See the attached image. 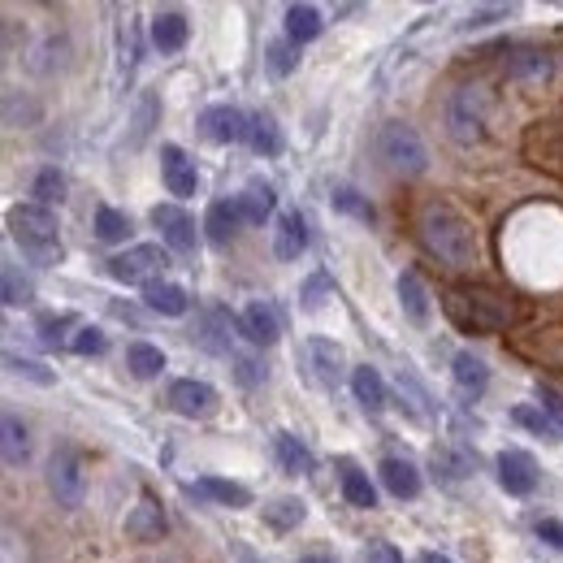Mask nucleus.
<instances>
[{
	"instance_id": "obj_30",
	"label": "nucleus",
	"mask_w": 563,
	"mask_h": 563,
	"mask_svg": "<svg viewBox=\"0 0 563 563\" xmlns=\"http://www.w3.org/2000/svg\"><path fill=\"white\" fill-rule=\"evenodd\" d=\"M126 369L148 382V377H156V373L165 369V351L152 347V343H130L126 347Z\"/></svg>"
},
{
	"instance_id": "obj_5",
	"label": "nucleus",
	"mask_w": 563,
	"mask_h": 563,
	"mask_svg": "<svg viewBox=\"0 0 563 563\" xmlns=\"http://www.w3.org/2000/svg\"><path fill=\"white\" fill-rule=\"evenodd\" d=\"M165 269H169V252H165V247H156V243H139V247H130V252L109 260V273L117 282L143 286V291L161 282Z\"/></svg>"
},
{
	"instance_id": "obj_46",
	"label": "nucleus",
	"mask_w": 563,
	"mask_h": 563,
	"mask_svg": "<svg viewBox=\"0 0 563 563\" xmlns=\"http://www.w3.org/2000/svg\"><path fill=\"white\" fill-rule=\"evenodd\" d=\"M234 377H239L243 386H256V382H265V364L256 356H234Z\"/></svg>"
},
{
	"instance_id": "obj_48",
	"label": "nucleus",
	"mask_w": 563,
	"mask_h": 563,
	"mask_svg": "<svg viewBox=\"0 0 563 563\" xmlns=\"http://www.w3.org/2000/svg\"><path fill=\"white\" fill-rule=\"evenodd\" d=\"M538 538L551 542L555 551H563V520H538Z\"/></svg>"
},
{
	"instance_id": "obj_35",
	"label": "nucleus",
	"mask_w": 563,
	"mask_h": 563,
	"mask_svg": "<svg viewBox=\"0 0 563 563\" xmlns=\"http://www.w3.org/2000/svg\"><path fill=\"white\" fill-rule=\"evenodd\" d=\"M247 143L260 152V156H278L282 152V130H278V122L273 117H252V135H247Z\"/></svg>"
},
{
	"instance_id": "obj_36",
	"label": "nucleus",
	"mask_w": 563,
	"mask_h": 563,
	"mask_svg": "<svg viewBox=\"0 0 563 563\" xmlns=\"http://www.w3.org/2000/svg\"><path fill=\"white\" fill-rule=\"evenodd\" d=\"M31 195H35V204L39 208H48V204H61L65 200V178H61V169H39L35 182H31Z\"/></svg>"
},
{
	"instance_id": "obj_25",
	"label": "nucleus",
	"mask_w": 563,
	"mask_h": 563,
	"mask_svg": "<svg viewBox=\"0 0 563 563\" xmlns=\"http://www.w3.org/2000/svg\"><path fill=\"white\" fill-rule=\"evenodd\" d=\"M399 299H403V312H408L412 325H429V291L416 273H403L399 278Z\"/></svg>"
},
{
	"instance_id": "obj_44",
	"label": "nucleus",
	"mask_w": 563,
	"mask_h": 563,
	"mask_svg": "<svg viewBox=\"0 0 563 563\" xmlns=\"http://www.w3.org/2000/svg\"><path fill=\"white\" fill-rule=\"evenodd\" d=\"M9 364V373H18V377H31V382L39 386H52V373L44 369V364H35V360H22V356H5Z\"/></svg>"
},
{
	"instance_id": "obj_21",
	"label": "nucleus",
	"mask_w": 563,
	"mask_h": 563,
	"mask_svg": "<svg viewBox=\"0 0 563 563\" xmlns=\"http://www.w3.org/2000/svg\"><path fill=\"white\" fill-rule=\"evenodd\" d=\"M273 460H278V468L291 477L312 473V451L295 434H273Z\"/></svg>"
},
{
	"instance_id": "obj_17",
	"label": "nucleus",
	"mask_w": 563,
	"mask_h": 563,
	"mask_svg": "<svg viewBox=\"0 0 563 563\" xmlns=\"http://www.w3.org/2000/svg\"><path fill=\"white\" fill-rule=\"evenodd\" d=\"M377 473H382V486L395 494V499H416V494H421V473H416L408 460H399V455H386Z\"/></svg>"
},
{
	"instance_id": "obj_11",
	"label": "nucleus",
	"mask_w": 563,
	"mask_h": 563,
	"mask_svg": "<svg viewBox=\"0 0 563 563\" xmlns=\"http://www.w3.org/2000/svg\"><path fill=\"white\" fill-rule=\"evenodd\" d=\"M304 364H308V373L317 386H338L347 377L343 373V351H338V343H330V338H308Z\"/></svg>"
},
{
	"instance_id": "obj_4",
	"label": "nucleus",
	"mask_w": 563,
	"mask_h": 563,
	"mask_svg": "<svg viewBox=\"0 0 563 563\" xmlns=\"http://www.w3.org/2000/svg\"><path fill=\"white\" fill-rule=\"evenodd\" d=\"M377 156H382V165L399 178H416V174H425V165H429L425 139L403 122H386L377 130Z\"/></svg>"
},
{
	"instance_id": "obj_40",
	"label": "nucleus",
	"mask_w": 563,
	"mask_h": 563,
	"mask_svg": "<svg viewBox=\"0 0 563 563\" xmlns=\"http://www.w3.org/2000/svg\"><path fill=\"white\" fill-rule=\"evenodd\" d=\"M74 321H78L74 312H61V317H52V312H44V317H39V325H35V330H39V343H44V347H57L61 338H65V330H70Z\"/></svg>"
},
{
	"instance_id": "obj_15",
	"label": "nucleus",
	"mask_w": 563,
	"mask_h": 563,
	"mask_svg": "<svg viewBox=\"0 0 563 563\" xmlns=\"http://www.w3.org/2000/svg\"><path fill=\"white\" fill-rule=\"evenodd\" d=\"M230 330H234V321H230V312L226 308H208L200 321H195V343H200L204 351H213V356H226L230 351Z\"/></svg>"
},
{
	"instance_id": "obj_43",
	"label": "nucleus",
	"mask_w": 563,
	"mask_h": 563,
	"mask_svg": "<svg viewBox=\"0 0 563 563\" xmlns=\"http://www.w3.org/2000/svg\"><path fill=\"white\" fill-rule=\"evenodd\" d=\"M70 347L78 351V356H104V347H109V343H104V334L96 330V325H83Z\"/></svg>"
},
{
	"instance_id": "obj_49",
	"label": "nucleus",
	"mask_w": 563,
	"mask_h": 563,
	"mask_svg": "<svg viewBox=\"0 0 563 563\" xmlns=\"http://www.w3.org/2000/svg\"><path fill=\"white\" fill-rule=\"evenodd\" d=\"M421 563H451L447 555H434V551H429V555H421Z\"/></svg>"
},
{
	"instance_id": "obj_34",
	"label": "nucleus",
	"mask_w": 563,
	"mask_h": 563,
	"mask_svg": "<svg viewBox=\"0 0 563 563\" xmlns=\"http://www.w3.org/2000/svg\"><path fill=\"white\" fill-rule=\"evenodd\" d=\"M429 464H434V477H442L447 486H455V481H464L468 473H473V464H468L464 455H455L451 447H434V455H429Z\"/></svg>"
},
{
	"instance_id": "obj_13",
	"label": "nucleus",
	"mask_w": 563,
	"mask_h": 563,
	"mask_svg": "<svg viewBox=\"0 0 563 563\" xmlns=\"http://www.w3.org/2000/svg\"><path fill=\"white\" fill-rule=\"evenodd\" d=\"M499 486L507 494H516V499H529V494L538 490V464H533V455L503 451L499 455Z\"/></svg>"
},
{
	"instance_id": "obj_6",
	"label": "nucleus",
	"mask_w": 563,
	"mask_h": 563,
	"mask_svg": "<svg viewBox=\"0 0 563 563\" xmlns=\"http://www.w3.org/2000/svg\"><path fill=\"white\" fill-rule=\"evenodd\" d=\"M486 113H490V96L486 87H460L447 104V126H451V139L460 143H473L486 135Z\"/></svg>"
},
{
	"instance_id": "obj_45",
	"label": "nucleus",
	"mask_w": 563,
	"mask_h": 563,
	"mask_svg": "<svg viewBox=\"0 0 563 563\" xmlns=\"http://www.w3.org/2000/svg\"><path fill=\"white\" fill-rule=\"evenodd\" d=\"M325 295H330V278H325V273H312L308 278V286H304V308L308 312H321V304H325Z\"/></svg>"
},
{
	"instance_id": "obj_24",
	"label": "nucleus",
	"mask_w": 563,
	"mask_h": 563,
	"mask_svg": "<svg viewBox=\"0 0 563 563\" xmlns=\"http://www.w3.org/2000/svg\"><path fill=\"white\" fill-rule=\"evenodd\" d=\"M273 204H278V195H273V187L269 182H247V191L239 195V213H243V221H252V226H260L269 213H273Z\"/></svg>"
},
{
	"instance_id": "obj_39",
	"label": "nucleus",
	"mask_w": 563,
	"mask_h": 563,
	"mask_svg": "<svg viewBox=\"0 0 563 563\" xmlns=\"http://www.w3.org/2000/svg\"><path fill=\"white\" fill-rule=\"evenodd\" d=\"M334 208L338 213H351V217H360V221H377V208L364 200V195L356 187H334Z\"/></svg>"
},
{
	"instance_id": "obj_38",
	"label": "nucleus",
	"mask_w": 563,
	"mask_h": 563,
	"mask_svg": "<svg viewBox=\"0 0 563 563\" xmlns=\"http://www.w3.org/2000/svg\"><path fill=\"white\" fill-rule=\"evenodd\" d=\"M5 308H26L35 299V286H31V278H22L18 273V265H5Z\"/></svg>"
},
{
	"instance_id": "obj_27",
	"label": "nucleus",
	"mask_w": 563,
	"mask_h": 563,
	"mask_svg": "<svg viewBox=\"0 0 563 563\" xmlns=\"http://www.w3.org/2000/svg\"><path fill=\"white\" fill-rule=\"evenodd\" d=\"M351 390H356V399L369 412H382L386 408V382H382V373H377V369H369V364L351 373Z\"/></svg>"
},
{
	"instance_id": "obj_2",
	"label": "nucleus",
	"mask_w": 563,
	"mask_h": 563,
	"mask_svg": "<svg viewBox=\"0 0 563 563\" xmlns=\"http://www.w3.org/2000/svg\"><path fill=\"white\" fill-rule=\"evenodd\" d=\"M9 234L31 265H39V269L61 265L65 247H61V226H57V213H52V208L13 204L9 208Z\"/></svg>"
},
{
	"instance_id": "obj_22",
	"label": "nucleus",
	"mask_w": 563,
	"mask_h": 563,
	"mask_svg": "<svg viewBox=\"0 0 563 563\" xmlns=\"http://www.w3.org/2000/svg\"><path fill=\"white\" fill-rule=\"evenodd\" d=\"M126 533H130V538H139V542H156L165 533V512L156 507L152 494H143V499H139L135 516L126 520Z\"/></svg>"
},
{
	"instance_id": "obj_14",
	"label": "nucleus",
	"mask_w": 563,
	"mask_h": 563,
	"mask_svg": "<svg viewBox=\"0 0 563 563\" xmlns=\"http://www.w3.org/2000/svg\"><path fill=\"white\" fill-rule=\"evenodd\" d=\"M239 330L247 343H256V347H273L282 338V317H278V308L265 304V299H256V304H247L243 308V317H239Z\"/></svg>"
},
{
	"instance_id": "obj_31",
	"label": "nucleus",
	"mask_w": 563,
	"mask_h": 563,
	"mask_svg": "<svg viewBox=\"0 0 563 563\" xmlns=\"http://www.w3.org/2000/svg\"><path fill=\"white\" fill-rule=\"evenodd\" d=\"M455 382H460V390H473V395H481L486 382H490L486 360H477L473 351H460V356H455Z\"/></svg>"
},
{
	"instance_id": "obj_26",
	"label": "nucleus",
	"mask_w": 563,
	"mask_h": 563,
	"mask_svg": "<svg viewBox=\"0 0 563 563\" xmlns=\"http://www.w3.org/2000/svg\"><path fill=\"white\" fill-rule=\"evenodd\" d=\"M143 299H148V308L152 312H161V317H182V312H187V291H182V286H174V282H156V286H148V291H143Z\"/></svg>"
},
{
	"instance_id": "obj_20",
	"label": "nucleus",
	"mask_w": 563,
	"mask_h": 563,
	"mask_svg": "<svg viewBox=\"0 0 563 563\" xmlns=\"http://www.w3.org/2000/svg\"><path fill=\"white\" fill-rule=\"evenodd\" d=\"M187 35H191V26H187V18H182L178 9H161L152 18V44L161 52H178L182 44H187Z\"/></svg>"
},
{
	"instance_id": "obj_33",
	"label": "nucleus",
	"mask_w": 563,
	"mask_h": 563,
	"mask_svg": "<svg viewBox=\"0 0 563 563\" xmlns=\"http://www.w3.org/2000/svg\"><path fill=\"white\" fill-rule=\"evenodd\" d=\"M96 239L100 243H126L130 239V217L117 213V208H109V204H100L96 208Z\"/></svg>"
},
{
	"instance_id": "obj_7",
	"label": "nucleus",
	"mask_w": 563,
	"mask_h": 563,
	"mask_svg": "<svg viewBox=\"0 0 563 563\" xmlns=\"http://www.w3.org/2000/svg\"><path fill=\"white\" fill-rule=\"evenodd\" d=\"M200 130H204V139H213V143H243L252 135V117L243 109H234V104H208L200 113Z\"/></svg>"
},
{
	"instance_id": "obj_9",
	"label": "nucleus",
	"mask_w": 563,
	"mask_h": 563,
	"mask_svg": "<svg viewBox=\"0 0 563 563\" xmlns=\"http://www.w3.org/2000/svg\"><path fill=\"white\" fill-rule=\"evenodd\" d=\"M48 490L57 494L61 507H78L83 503V460L74 451H57L48 464Z\"/></svg>"
},
{
	"instance_id": "obj_32",
	"label": "nucleus",
	"mask_w": 563,
	"mask_h": 563,
	"mask_svg": "<svg viewBox=\"0 0 563 563\" xmlns=\"http://www.w3.org/2000/svg\"><path fill=\"white\" fill-rule=\"evenodd\" d=\"M343 499L351 507H360V512H369V507H377V490L373 481L360 473V468H343Z\"/></svg>"
},
{
	"instance_id": "obj_19",
	"label": "nucleus",
	"mask_w": 563,
	"mask_h": 563,
	"mask_svg": "<svg viewBox=\"0 0 563 563\" xmlns=\"http://www.w3.org/2000/svg\"><path fill=\"white\" fill-rule=\"evenodd\" d=\"M191 499H213L221 507H247L252 503V494H247L239 481H221V477H204V481H195V486H187Z\"/></svg>"
},
{
	"instance_id": "obj_29",
	"label": "nucleus",
	"mask_w": 563,
	"mask_h": 563,
	"mask_svg": "<svg viewBox=\"0 0 563 563\" xmlns=\"http://www.w3.org/2000/svg\"><path fill=\"white\" fill-rule=\"evenodd\" d=\"M321 35V13L312 5H291L286 9V39L291 44H308V39Z\"/></svg>"
},
{
	"instance_id": "obj_16",
	"label": "nucleus",
	"mask_w": 563,
	"mask_h": 563,
	"mask_svg": "<svg viewBox=\"0 0 563 563\" xmlns=\"http://www.w3.org/2000/svg\"><path fill=\"white\" fill-rule=\"evenodd\" d=\"M308 252V221L299 213H282L278 230H273V256L278 260H299Z\"/></svg>"
},
{
	"instance_id": "obj_12",
	"label": "nucleus",
	"mask_w": 563,
	"mask_h": 563,
	"mask_svg": "<svg viewBox=\"0 0 563 563\" xmlns=\"http://www.w3.org/2000/svg\"><path fill=\"white\" fill-rule=\"evenodd\" d=\"M161 174H165L169 195H178V200H187V195H195V187H200V169H195V161L178 143H165L161 148Z\"/></svg>"
},
{
	"instance_id": "obj_18",
	"label": "nucleus",
	"mask_w": 563,
	"mask_h": 563,
	"mask_svg": "<svg viewBox=\"0 0 563 563\" xmlns=\"http://www.w3.org/2000/svg\"><path fill=\"white\" fill-rule=\"evenodd\" d=\"M239 200H217L213 208H208V217H204V230H208V243L213 247H226L234 239V230H239Z\"/></svg>"
},
{
	"instance_id": "obj_23",
	"label": "nucleus",
	"mask_w": 563,
	"mask_h": 563,
	"mask_svg": "<svg viewBox=\"0 0 563 563\" xmlns=\"http://www.w3.org/2000/svg\"><path fill=\"white\" fill-rule=\"evenodd\" d=\"M512 421L520 429H529V434H538L546 442H563V421L555 412H546V408H533V403H520V408L512 412Z\"/></svg>"
},
{
	"instance_id": "obj_42",
	"label": "nucleus",
	"mask_w": 563,
	"mask_h": 563,
	"mask_svg": "<svg viewBox=\"0 0 563 563\" xmlns=\"http://www.w3.org/2000/svg\"><path fill=\"white\" fill-rule=\"evenodd\" d=\"M269 520H273L278 529H291V525H299V520H304V503H299V499H278V503L269 507Z\"/></svg>"
},
{
	"instance_id": "obj_28",
	"label": "nucleus",
	"mask_w": 563,
	"mask_h": 563,
	"mask_svg": "<svg viewBox=\"0 0 563 563\" xmlns=\"http://www.w3.org/2000/svg\"><path fill=\"white\" fill-rule=\"evenodd\" d=\"M507 74L520 78V83H542V78H551V57L538 48H525L507 61Z\"/></svg>"
},
{
	"instance_id": "obj_47",
	"label": "nucleus",
	"mask_w": 563,
	"mask_h": 563,
	"mask_svg": "<svg viewBox=\"0 0 563 563\" xmlns=\"http://www.w3.org/2000/svg\"><path fill=\"white\" fill-rule=\"evenodd\" d=\"M499 18H512V5H490V9H473V13H468V22H464V26H490V22H499Z\"/></svg>"
},
{
	"instance_id": "obj_8",
	"label": "nucleus",
	"mask_w": 563,
	"mask_h": 563,
	"mask_svg": "<svg viewBox=\"0 0 563 563\" xmlns=\"http://www.w3.org/2000/svg\"><path fill=\"white\" fill-rule=\"evenodd\" d=\"M152 226L161 230V239L169 243V252H178V256H191L195 243H200V234H195V221L182 213L178 204H156V208H152Z\"/></svg>"
},
{
	"instance_id": "obj_10",
	"label": "nucleus",
	"mask_w": 563,
	"mask_h": 563,
	"mask_svg": "<svg viewBox=\"0 0 563 563\" xmlns=\"http://www.w3.org/2000/svg\"><path fill=\"white\" fill-rule=\"evenodd\" d=\"M169 408L187 421H204V416L217 412V390L208 382H195V377H182V382L169 386Z\"/></svg>"
},
{
	"instance_id": "obj_50",
	"label": "nucleus",
	"mask_w": 563,
	"mask_h": 563,
	"mask_svg": "<svg viewBox=\"0 0 563 563\" xmlns=\"http://www.w3.org/2000/svg\"><path fill=\"white\" fill-rule=\"evenodd\" d=\"M299 563H334V559H330V555H304Z\"/></svg>"
},
{
	"instance_id": "obj_37",
	"label": "nucleus",
	"mask_w": 563,
	"mask_h": 563,
	"mask_svg": "<svg viewBox=\"0 0 563 563\" xmlns=\"http://www.w3.org/2000/svg\"><path fill=\"white\" fill-rule=\"evenodd\" d=\"M26 455H31V442H26V425L9 412V416H5V464L18 468V464H26Z\"/></svg>"
},
{
	"instance_id": "obj_41",
	"label": "nucleus",
	"mask_w": 563,
	"mask_h": 563,
	"mask_svg": "<svg viewBox=\"0 0 563 563\" xmlns=\"http://www.w3.org/2000/svg\"><path fill=\"white\" fill-rule=\"evenodd\" d=\"M299 44H269V70L278 74V78H286L299 65V52H295Z\"/></svg>"
},
{
	"instance_id": "obj_3",
	"label": "nucleus",
	"mask_w": 563,
	"mask_h": 563,
	"mask_svg": "<svg viewBox=\"0 0 563 563\" xmlns=\"http://www.w3.org/2000/svg\"><path fill=\"white\" fill-rule=\"evenodd\" d=\"M442 308L464 334H499L512 325V304L486 286H455Z\"/></svg>"
},
{
	"instance_id": "obj_1",
	"label": "nucleus",
	"mask_w": 563,
	"mask_h": 563,
	"mask_svg": "<svg viewBox=\"0 0 563 563\" xmlns=\"http://www.w3.org/2000/svg\"><path fill=\"white\" fill-rule=\"evenodd\" d=\"M416 234H421L425 252L438 256L451 269H468L477 265V230L460 208H451L447 200H429L416 213Z\"/></svg>"
}]
</instances>
